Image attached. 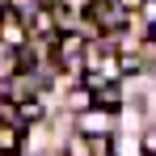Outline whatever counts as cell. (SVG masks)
Returning <instances> with one entry per match:
<instances>
[{"instance_id": "6", "label": "cell", "mask_w": 156, "mask_h": 156, "mask_svg": "<svg viewBox=\"0 0 156 156\" xmlns=\"http://www.w3.org/2000/svg\"><path fill=\"white\" fill-rule=\"evenodd\" d=\"M144 152H148V156H156V131L148 135V144H144Z\"/></svg>"}, {"instance_id": "3", "label": "cell", "mask_w": 156, "mask_h": 156, "mask_svg": "<svg viewBox=\"0 0 156 156\" xmlns=\"http://www.w3.org/2000/svg\"><path fill=\"white\" fill-rule=\"evenodd\" d=\"M21 135L26 131L17 127V122H4L0 118V156H17L21 152Z\"/></svg>"}, {"instance_id": "1", "label": "cell", "mask_w": 156, "mask_h": 156, "mask_svg": "<svg viewBox=\"0 0 156 156\" xmlns=\"http://www.w3.org/2000/svg\"><path fill=\"white\" fill-rule=\"evenodd\" d=\"M84 55H89V38H80L76 30H63V34H55V42H51V59L59 63V68H68V72H80Z\"/></svg>"}, {"instance_id": "2", "label": "cell", "mask_w": 156, "mask_h": 156, "mask_svg": "<svg viewBox=\"0 0 156 156\" xmlns=\"http://www.w3.org/2000/svg\"><path fill=\"white\" fill-rule=\"evenodd\" d=\"M26 42H30L26 17H21L13 4H4V9H0V47H4V51H21Z\"/></svg>"}, {"instance_id": "7", "label": "cell", "mask_w": 156, "mask_h": 156, "mask_svg": "<svg viewBox=\"0 0 156 156\" xmlns=\"http://www.w3.org/2000/svg\"><path fill=\"white\" fill-rule=\"evenodd\" d=\"M148 38H152V42H156V21H152V26H148Z\"/></svg>"}, {"instance_id": "4", "label": "cell", "mask_w": 156, "mask_h": 156, "mask_svg": "<svg viewBox=\"0 0 156 156\" xmlns=\"http://www.w3.org/2000/svg\"><path fill=\"white\" fill-rule=\"evenodd\" d=\"M68 156H93V148H89V135H76V139H68Z\"/></svg>"}, {"instance_id": "5", "label": "cell", "mask_w": 156, "mask_h": 156, "mask_svg": "<svg viewBox=\"0 0 156 156\" xmlns=\"http://www.w3.org/2000/svg\"><path fill=\"white\" fill-rule=\"evenodd\" d=\"M89 4L93 0H59V9H68V13H89Z\"/></svg>"}]
</instances>
